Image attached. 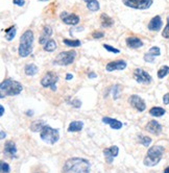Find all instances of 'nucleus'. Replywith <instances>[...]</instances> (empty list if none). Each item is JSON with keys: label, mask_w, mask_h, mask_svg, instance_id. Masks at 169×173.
Listing matches in <instances>:
<instances>
[{"label": "nucleus", "mask_w": 169, "mask_h": 173, "mask_svg": "<svg viewBox=\"0 0 169 173\" xmlns=\"http://www.w3.org/2000/svg\"><path fill=\"white\" fill-rule=\"evenodd\" d=\"M64 173H89L90 163L89 161L81 157H72L65 163L63 167Z\"/></svg>", "instance_id": "obj_1"}, {"label": "nucleus", "mask_w": 169, "mask_h": 173, "mask_svg": "<svg viewBox=\"0 0 169 173\" xmlns=\"http://www.w3.org/2000/svg\"><path fill=\"white\" fill-rule=\"evenodd\" d=\"M34 32L31 29H27L26 31L23 32V35L20 38V45L18 52L21 58H26L31 53L32 51V44H34Z\"/></svg>", "instance_id": "obj_2"}, {"label": "nucleus", "mask_w": 169, "mask_h": 173, "mask_svg": "<svg viewBox=\"0 0 169 173\" xmlns=\"http://www.w3.org/2000/svg\"><path fill=\"white\" fill-rule=\"evenodd\" d=\"M23 90V86L19 82L7 78L3 80L0 86V93H1V98L5 96H15L19 95Z\"/></svg>", "instance_id": "obj_3"}, {"label": "nucleus", "mask_w": 169, "mask_h": 173, "mask_svg": "<svg viewBox=\"0 0 169 173\" xmlns=\"http://www.w3.org/2000/svg\"><path fill=\"white\" fill-rule=\"evenodd\" d=\"M163 153H164V147H162V146L157 145L149 148V150L147 151V154L144 159V165L148 167H153L158 165L162 159Z\"/></svg>", "instance_id": "obj_4"}, {"label": "nucleus", "mask_w": 169, "mask_h": 173, "mask_svg": "<svg viewBox=\"0 0 169 173\" xmlns=\"http://www.w3.org/2000/svg\"><path fill=\"white\" fill-rule=\"evenodd\" d=\"M40 137L44 142L47 143V144L53 145L59 141V139H60V133H59L58 129H54V128L46 125V126L42 129V132H41Z\"/></svg>", "instance_id": "obj_5"}, {"label": "nucleus", "mask_w": 169, "mask_h": 173, "mask_svg": "<svg viewBox=\"0 0 169 173\" xmlns=\"http://www.w3.org/2000/svg\"><path fill=\"white\" fill-rule=\"evenodd\" d=\"M76 58V52L74 50H70V51H63L59 53L58 56L55 58L53 64L60 65V66H68L71 65L74 62Z\"/></svg>", "instance_id": "obj_6"}, {"label": "nucleus", "mask_w": 169, "mask_h": 173, "mask_svg": "<svg viewBox=\"0 0 169 173\" xmlns=\"http://www.w3.org/2000/svg\"><path fill=\"white\" fill-rule=\"evenodd\" d=\"M123 4L125 7L135 10H147L152 7L153 0H122Z\"/></svg>", "instance_id": "obj_7"}, {"label": "nucleus", "mask_w": 169, "mask_h": 173, "mask_svg": "<svg viewBox=\"0 0 169 173\" xmlns=\"http://www.w3.org/2000/svg\"><path fill=\"white\" fill-rule=\"evenodd\" d=\"M134 78L136 82L139 83H144V85H148L152 82V76L148 74L146 71H144L141 68H137L134 71Z\"/></svg>", "instance_id": "obj_8"}, {"label": "nucleus", "mask_w": 169, "mask_h": 173, "mask_svg": "<svg viewBox=\"0 0 169 173\" xmlns=\"http://www.w3.org/2000/svg\"><path fill=\"white\" fill-rule=\"evenodd\" d=\"M58 80H59L58 74H55L54 72H47L45 75L42 77V79H41V85H42L44 88H48V86L55 85Z\"/></svg>", "instance_id": "obj_9"}, {"label": "nucleus", "mask_w": 169, "mask_h": 173, "mask_svg": "<svg viewBox=\"0 0 169 173\" xmlns=\"http://www.w3.org/2000/svg\"><path fill=\"white\" fill-rule=\"evenodd\" d=\"M61 20L67 25H76L79 22V17L75 14H69L67 12H62L60 15Z\"/></svg>", "instance_id": "obj_10"}, {"label": "nucleus", "mask_w": 169, "mask_h": 173, "mask_svg": "<svg viewBox=\"0 0 169 173\" xmlns=\"http://www.w3.org/2000/svg\"><path fill=\"white\" fill-rule=\"evenodd\" d=\"M129 102L130 103V105L135 107L139 112H143L146 109V104H145L144 100L141 97H139L138 95H132L129 98Z\"/></svg>", "instance_id": "obj_11"}, {"label": "nucleus", "mask_w": 169, "mask_h": 173, "mask_svg": "<svg viewBox=\"0 0 169 173\" xmlns=\"http://www.w3.org/2000/svg\"><path fill=\"white\" fill-rule=\"evenodd\" d=\"M126 66H127V64L125 61H123V59H118V61L108 63L106 69L108 72H112V71H121V70L125 69Z\"/></svg>", "instance_id": "obj_12"}, {"label": "nucleus", "mask_w": 169, "mask_h": 173, "mask_svg": "<svg viewBox=\"0 0 169 173\" xmlns=\"http://www.w3.org/2000/svg\"><path fill=\"white\" fill-rule=\"evenodd\" d=\"M103 153H105L106 160V162H108V164H112L114 157H117L118 153H119V148H118L117 146H112V147L105 149V150H103Z\"/></svg>", "instance_id": "obj_13"}, {"label": "nucleus", "mask_w": 169, "mask_h": 173, "mask_svg": "<svg viewBox=\"0 0 169 173\" xmlns=\"http://www.w3.org/2000/svg\"><path fill=\"white\" fill-rule=\"evenodd\" d=\"M162 26H163L162 18L160 16H156L150 20L149 23H148L147 28L152 31H159L160 29L162 28Z\"/></svg>", "instance_id": "obj_14"}, {"label": "nucleus", "mask_w": 169, "mask_h": 173, "mask_svg": "<svg viewBox=\"0 0 169 173\" xmlns=\"http://www.w3.org/2000/svg\"><path fill=\"white\" fill-rule=\"evenodd\" d=\"M145 128H146L147 132L152 133H153V135H159V133L162 132V125L156 120L148 122Z\"/></svg>", "instance_id": "obj_15"}, {"label": "nucleus", "mask_w": 169, "mask_h": 173, "mask_svg": "<svg viewBox=\"0 0 169 173\" xmlns=\"http://www.w3.org/2000/svg\"><path fill=\"white\" fill-rule=\"evenodd\" d=\"M126 42V45L129 48H132V49H137V48H140L144 45L142 40H140L139 38L137 37H129L125 40Z\"/></svg>", "instance_id": "obj_16"}, {"label": "nucleus", "mask_w": 169, "mask_h": 173, "mask_svg": "<svg viewBox=\"0 0 169 173\" xmlns=\"http://www.w3.org/2000/svg\"><path fill=\"white\" fill-rule=\"evenodd\" d=\"M51 35H52V28L50 27V26H48V25L44 26L42 35H41L40 40H39L41 45H45L47 42L49 41V39H50V37H51Z\"/></svg>", "instance_id": "obj_17"}, {"label": "nucleus", "mask_w": 169, "mask_h": 173, "mask_svg": "<svg viewBox=\"0 0 169 173\" xmlns=\"http://www.w3.org/2000/svg\"><path fill=\"white\" fill-rule=\"evenodd\" d=\"M4 152L7 153L11 157H16L17 153V148H16V144L13 141H8L5 143L4 145Z\"/></svg>", "instance_id": "obj_18"}, {"label": "nucleus", "mask_w": 169, "mask_h": 173, "mask_svg": "<svg viewBox=\"0 0 169 173\" xmlns=\"http://www.w3.org/2000/svg\"><path fill=\"white\" fill-rule=\"evenodd\" d=\"M102 122L103 123L109 124L113 129H120V128L122 127V123H121L119 120H116V119H112V118H109V117H103Z\"/></svg>", "instance_id": "obj_19"}, {"label": "nucleus", "mask_w": 169, "mask_h": 173, "mask_svg": "<svg viewBox=\"0 0 169 173\" xmlns=\"http://www.w3.org/2000/svg\"><path fill=\"white\" fill-rule=\"evenodd\" d=\"M100 23H101L102 27L108 28V27H111L114 24V20L106 14H101L100 15Z\"/></svg>", "instance_id": "obj_20"}, {"label": "nucleus", "mask_w": 169, "mask_h": 173, "mask_svg": "<svg viewBox=\"0 0 169 173\" xmlns=\"http://www.w3.org/2000/svg\"><path fill=\"white\" fill-rule=\"evenodd\" d=\"M38 71H39V68L35 66V64H32V63L25 65V67H24V72L26 75H28V76L35 75V74L38 73Z\"/></svg>", "instance_id": "obj_21"}, {"label": "nucleus", "mask_w": 169, "mask_h": 173, "mask_svg": "<svg viewBox=\"0 0 169 173\" xmlns=\"http://www.w3.org/2000/svg\"><path fill=\"white\" fill-rule=\"evenodd\" d=\"M82 126H84V123H82V121H73L69 124L68 132H70V133L81 132V130L82 129Z\"/></svg>", "instance_id": "obj_22"}, {"label": "nucleus", "mask_w": 169, "mask_h": 173, "mask_svg": "<svg viewBox=\"0 0 169 173\" xmlns=\"http://www.w3.org/2000/svg\"><path fill=\"white\" fill-rule=\"evenodd\" d=\"M45 126H46L45 121H43V120H37V121L32 122V124L31 125V130H32V132H35V133L42 132V129Z\"/></svg>", "instance_id": "obj_23"}, {"label": "nucleus", "mask_w": 169, "mask_h": 173, "mask_svg": "<svg viewBox=\"0 0 169 173\" xmlns=\"http://www.w3.org/2000/svg\"><path fill=\"white\" fill-rule=\"evenodd\" d=\"M56 47H58V45H56V42L54 40H52V39H50L45 45H44V50L47 51V52H52L56 49Z\"/></svg>", "instance_id": "obj_24"}, {"label": "nucleus", "mask_w": 169, "mask_h": 173, "mask_svg": "<svg viewBox=\"0 0 169 173\" xmlns=\"http://www.w3.org/2000/svg\"><path fill=\"white\" fill-rule=\"evenodd\" d=\"M149 114L153 116V117H161V116L165 114V110L162 109V107L155 106V107H153V109H150Z\"/></svg>", "instance_id": "obj_25"}, {"label": "nucleus", "mask_w": 169, "mask_h": 173, "mask_svg": "<svg viewBox=\"0 0 169 173\" xmlns=\"http://www.w3.org/2000/svg\"><path fill=\"white\" fill-rule=\"evenodd\" d=\"M16 35V26H12V27L5 29V39L7 41H12Z\"/></svg>", "instance_id": "obj_26"}, {"label": "nucleus", "mask_w": 169, "mask_h": 173, "mask_svg": "<svg viewBox=\"0 0 169 173\" xmlns=\"http://www.w3.org/2000/svg\"><path fill=\"white\" fill-rule=\"evenodd\" d=\"M87 7L89 8V11L91 12H97L99 10V2L97 0H91L90 2L87 3Z\"/></svg>", "instance_id": "obj_27"}, {"label": "nucleus", "mask_w": 169, "mask_h": 173, "mask_svg": "<svg viewBox=\"0 0 169 173\" xmlns=\"http://www.w3.org/2000/svg\"><path fill=\"white\" fill-rule=\"evenodd\" d=\"M63 43L65 44V45H67L69 47H78L82 45V43L79 40H69V39H64Z\"/></svg>", "instance_id": "obj_28"}, {"label": "nucleus", "mask_w": 169, "mask_h": 173, "mask_svg": "<svg viewBox=\"0 0 169 173\" xmlns=\"http://www.w3.org/2000/svg\"><path fill=\"white\" fill-rule=\"evenodd\" d=\"M169 74V67L168 66H163L160 68V70L158 71V77L159 78H164V77Z\"/></svg>", "instance_id": "obj_29"}, {"label": "nucleus", "mask_w": 169, "mask_h": 173, "mask_svg": "<svg viewBox=\"0 0 169 173\" xmlns=\"http://www.w3.org/2000/svg\"><path fill=\"white\" fill-rule=\"evenodd\" d=\"M138 141H139V143H141L142 145L149 146V144L152 143V139L148 138V137H146V136H139L138 137Z\"/></svg>", "instance_id": "obj_30"}, {"label": "nucleus", "mask_w": 169, "mask_h": 173, "mask_svg": "<svg viewBox=\"0 0 169 173\" xmlns=\"http://www.w3.org/2000/svg\"><path fill=\"white\" fill-rule=\"evenodd\" d=\"M147 53H149V54L153 55V56H159L160 54H161V50H160L159 47L153 46V47H152V48H150L149 50H148Z\"/></svg>", "instance_id": "obj_31"}, {"label": "nucleus", "mask_w": 169, "mask_h": 173, "mask_svg": "<svg viewBox=\"0 0 169 173\" xmlns=\"http://www.w3.org/2000/svg\"><path fill=\"white\" fill-rule=\"evenodd\" d=\"M162 35H163V38L169 39V16L167 17V24H166L164 30L162 31Z\"/></svg>", "instance_id": "obj_32"}, {"label": "nucleus", "mask_w": 169, "mask_h": 173, "mask_svg": "<svg viewBox=\"0 0 169 173\" xmlns=\"http://www.w3.org/2000/svg\"><path fill=\"white\" fill-rule=\"evenodd\" d=\"M103 48L106 50H108L110 52H113V53H119L120 50L117 49V48H114V47H112L111 45H109V44H103Z\"/></svg>", "instance_id": "obj_33"}, {"label": "nucleus", "mask_w": 169, "mask_h": 173, "mask_svg": "<svg viewBox=\"0 0 169 173\" xmlns=\"http://www.w3.org/2000/svg\"><path fill=\"white\" fill-rule=\"evenodd\" d=\"M10 166H8V164H7L3 161H1V172L2 173H8L10 172Z\"/></svg>", "instance_id": "obj_34"}, {"label": "nucleus", "mask_w": 169, "mask_h": 173, "mask_svg": "<svg viewBox=\"0 0 169 173\" xmlns=\"http://www.w3.org/2000/svg\"><path fill=\"white\" fill-rule=\"evenodd\" d=\"M144 61H145V62H148V63H153V62H155V56L150 55L149 53H145V55H144Z\"/></svg>", "instance_id": "obj_35"}, {"label": "nucleus", "mask_w": 169, "mask_h": 173, "mask_svg": "<svg viewBox=\"0 0 169 173\" xmlns=\"http://www.w3.org/2000/svg\"><path fill=\"white\" fill-rule=\"evenodd\" d=\"M92 37L94 39H101L105 37V34H103L102 31H94L93 34H92Z\"/></svg>", "instance_id": "obj_36"}, {"label": "nucleus", "mask_w": 169, "mask_h": 173, "mask_svg": "<svg viewBox=\"0 0 169 173\" xmlns=\"http://www.w3.org/2000/svg\"><path fill=\"white\" fill-rule=\"evenodd\" d=\"M13 3L18 7H23L25 4V0H13Z\"/></svg>", "instance_id": "obj_37"}, {"label": "nucleus", "mask_w": 169, "mask_h": 173, "mask_svg": "<svg viewBox=\"0 0 169 173\" xmlns=\"http://www.w3.org/2000/svg\"><path fill=\"white\" fill-rule=\"evenodd\" d=\"M71 104H72L73 106H75V107H79V106L82 105V102H81V101H79V100L75 99V100H73V101H72V103H71Z\"/></svg>", "instance_id": "obj_38"}, {"label": "nucleus", "mask_w": 169, "mask_h": 173, "mask_svg": "<svg viewBox=\"0 0 169 173\" xmlns=\"http://www.w3.org/2000/svg\"><path fill=\"white\" fill-rule=\"evenodd\" d=\"M163 102H164V104H169V93L164 95V97H163Z\"/></svg>", "instance_id": "obj_39"}, {"label": "nucleus", "mask_w": 169, "mask_h": 173, "mask_svg": "<svg viewBox=\"0 0 169 173\" xmlns=\"http://www.w3.org/2000/svg\"><path fill=\"white\" fill-rule=\"evenodd\" d=\"M88 76H89V78H96L97 75L94 72H90V73L88 74Z\"/></svg>", "instance_id": "obj_40"}, {"label": "nucleus", "mask_w": 169, "mask_h": 173, "mask_svg": "<svg viewBox=\"0 0 169 173\" xmlns=\"http://www.w3.org/2000/svg\"><path fill=\"white\" fill-rule=\"evenodd\" d=\"M118 88H119V86H115V89H116V90H117V89ZM114 95H115V96H114V98H115V99H116V98H118V97H119V94H118V92H114Z\"/></svg>", "instance_id": "obj_41"}, {"label": "nucleus", "mask_w": 169, "mask_h": 173, "mask_svg": "<svg viewBox=\"0 0 169 173\" xmlns=\"http://www.w3.org/2000/svg\"><path fill=\"white\" fill-rule=\"evenodd\" d=\"M72 78H73V75H72L71 73H68L67 75H66V79H67V80H71Z\"/></svg>", "instance_id": "obj_42"}, {"label": "nucleus", "mask_w": 169, "mask_h": 173, "mask_svg": "<svg viewBox=\"0 0 169 173\" xmlns=\"http://www.w3.org/2000/svg\"><path fill=\"white\" fill-rule=\"evenodd\" d=\"M3 114H4V107L2 105H0V115L3 116Z\"/></svg>", "instance_id": "obj_43"}, {"label": "nucleus", "mask_w": 169, "mask_h": 173, "mask_svg": "<svg viewBox=\"0 0 169 173\" xmlns=\"http://www.w3.org/2000/svg\"><path fill=\"white\" fill-rule=\"evenodd\" d=\"M5 137H7V133H4V132L2 130V132H1V139H4Z\"/></svg>", "instance_id": "obj_44"}, {"label": "nucleus", "mask_w": 169, "mask_h": 173, "mask_svg": "<svg viewBox=\"0 0 169 173\" xmlns=\"http://www.w3.org/2000/svg\"><path fill=\"white\" fill-rule=\"evenodd\" d=\"M51 89H52V91H55V90H56V86H55V85L51 86Z\"/></svg>", "instance_id": "obj_45"}, {"label": "nucleus", "mask_w": 169, "mask_h": 173, "mask_svg": "<svg viewBox=\"0 0 169 173\" xmlns=\"http://www.w3.org/2000/svg\"><path fill=\"white\" fill-rule=\"evenodd\" d=\"M164 173H169V167H167V168L164 170Z\"/></svg>", "instance_id": "obj_46"}, {"label": "nucleus", "mask_w": 169, "mask_h": 173, "mask_svg": "<svg viewBox=\"0 0 169 173\" xmlns=\"http://www.w3.org/2000/svg\"><path fill=\"white\" fill-rule=\"evenodd\" d=\"M84 1L86 2V3H88V2H90V1H91V0H84Z\"/></svg>", "instance_id": "obj_47"}, {"label": "nucleus", "mask_w": 169, "mask_h": 173, "mask_svg": "<svg viewBox=\"0 0 169 173\" xmlns=\"http://www.w3.org/2000/svg\"><path fill=\"white\" fill-rule=\"evenodd\" d=\"M39 1H48V0H39Z\"/></svg>", "instance_id": "obj_48"}]
</instances>
